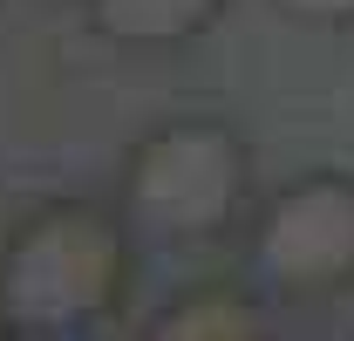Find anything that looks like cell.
<instances>
[{
	"label": "cell",
	"mask_w": 354,
	"mask_h": 341,
	"mask_svg": "<svg viewBox=\"0 0 354 341\" xmlns=\"http://www.w3.org/2000/svg\"><path fill=\"white\" fill-rule=\"evenodd\" d=\"M225 14V0H88V28L116 48H184Z\"/></svg>",
	"instance_id": "277c9868"
},
{
	"label": "cell",
	"mask_w": 354,
	"mask_h": 341,
	"mask_svg": "<svg viewBox=\"0 0 354 341\" xmlns=\"http://www.w3.org/2000/svg\"><path fill=\"white\" fill-rule=\"evenodd\" d=\"M150 335H164V341H252V335H266V307L252 294L212 280V287H184L150 321Z\"/></svg>",
	"instance_id": "5b68a950"
},
{
	"label": "cell",
	"mask_w": 354,
	"mask_h": 341,
	"mask_svg": "<svg viewBox=\"0 0 354 341\" xmlns=\"http://www.w3.org/2000/svg\"><path fill=\"white\" fill-rule=\"evenodd\" d=\"M252 191V150L232 123H157L123 164V212L157 246H205L239 218Z\"/></svg>",
	"instance_id": "7a4b0ae2"
},
{
	"label": "cell",
	"mask_w": 354,
	"mask_h": 341,
	"mask_svg": "<svg viewBox=\"0 0 354 341\" xmlns=\"http://www.w3.org/2000/svg\"><path fill=\"white\" fill-rule=\"evenodd\" d=\"M252 266L286 300H327L354 287V177L313 170L279 184L252 225Z\"/></svg>",
	"instance_id": "3957f363"
},
{
	"label": "cell",
	"mask_w": 354,
	"mask_h": 341,
	"mask_svg": "<svg viewBox=\"0 0 354 341\" xmlns=\"http://www.w3.org/2000/svg\"><path fill=\"white\" fill-rule=\"evenodd\" d=\"M123 287L130 232L82 198L28 212L0 246V321L21 335H82L123 307Z\"/></svg>",
	"instance_id": "6da1fadb"
},
{
	"label": "cell",
	"mask_w": 354,
	"mask_h": 341,
	"mask_svg": "<svg viewBox=\"0 0 354 341\" xmlns=\"http://www.w3.org/2000/svg\"><path fill=\"white\" fill-rule=\"evenodd\" d=\"M286 14H300V21H320V28H341L354 21V0H279Z\"/></svg>",
	"instance_id": "8992f818"
}]
</instances>
